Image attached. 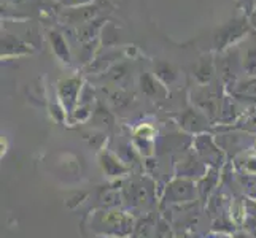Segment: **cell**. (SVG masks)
Listing matches in <instances>:
<instances>
[{"mask_svg": "<svg viewBox=\"0 0 256 238\" xmlns=\"http://www.w3.org/2000/svg\"><path fill=\"white\" fill-rule=\"evenodd\" d=\"M90 227L99 237L128 238L134 231V218L118 208L97 210L91 216Z\"/></svg>", "mask_w": 256, "mask_h": 238, "instance_id": "1", "label": "cell"}, {"mask_svg": "<svg viewBox=\"0 0 256 238\" xmlns=\"http://www.w3.org/2000/svg\"><path fill=\"white\" fill-rule=\"evenodd\" d=\"M199 196L198 183L190 178H178L172 180L164 191L162 204L164 205H180V204H188L192 202Z\"/></svg>", "mask_w": 256, "mask_h": 238, "instance_id": "2", "label": "cell"}, {"mask_svg": "<svg viewBox=\"0 0 256 238\" xmlns=\"http://www.w3.org/2000/svg\"><path fill=\"white\" fill-rule=\"evenodd\" d=\"M194 149H196V154L199 156V159L208 169H218V167H222L224 161V153L220 148V145H216L215 140L212 138V135L199 134L196 140H194Z\"/></svg>", "mask_w": 256, "mask_h": 238, "instance_id": "3", "label": "cell"}, {"mask_svg": "<svg viewBox=\"0 0 256 238\" xmlns=\"http://www.w3.org/2000/svg\"><path fill=\"white\" fill-rule=\"evenodd\" d=\"M82 79L80 78H67L58 84V99L62 105L66 113H74L78 107V99L82 97Z\"/></svg>", "mask_w": 256, "mask_h": 238, "instance_id": "4", "label": "cell"}, {"mask_svg": "<svg viewBox=\"0 0 256 238\" xmlns=\"http://www.w3.org/2000/svg\"><path fill=\"white\" fill-rule=\"evenodd\" d=\"M207 172H208V167L200 161L196 153L184 156L178 162V167H176L178 176H182V178H190V180H198V181Z\"/></svg>", "mask_w": 256, "mask_h": 238, "instance_id": "5", "label": "cell"}, {"mask_svg": "<svg viewBox=\"0 0 256 238\" xmlns=\"http://www.w3.org/2000/svg\"><path fill=\"white\" fill-rule=\"evenodd\" d=\"M99 164L102 167L104 173L108 176V178H121L130 172L129 165L120 159L116 154H113L110 151H104L99 156Z\"/></svg>", "mask_w": 256, "mask_h": 238, "instance_id": "6", "label": "cell"}, {"mask_svg": "<svg viewBox=\"0 0 256 238\" xmlns=\"http://www.w3.org/2000/svg\"><path fill=\"white\" fill-rule=\"evenodd\" d=\"M180 126L191 134H202L208 127V116L200 110L191 108L180 116Z\"/></svg>", "mask_w": 256, "mask_h": 238, "instance_id": "7", "label": "cell"}, {"mask_svg": "<svg viewBox=\"0 0 256 238\" xmlns=\"http://www.w3.org/2000/svg\"><path fill=\"white\" fill-rule=\"evenodd\" d=\"M196 103H198V108L202 113H206L207 116L214 118L218 114V99L212 91L202 89L200 92H198L196 94Z\"/></svg>", "mask_w": 256, "mask_h": 238, "instance_id": "8", "label": "cell"}, {"mask_svg": "<svg viewBox=\"0 0 256 238\" xmlns=\"http://www.w3.org/2000/svg\"><path fill=\"white\" fill-rule=\"evenodd\" d=\"M28 51H29L28 45L22 43L20 38L13 37L10 33H6L5 37H2V57L24 54V52H28Z\"/></svg>", "mask_w": 256, "mask_h": 238, "instance_id": "9", "label": "cell"}, {"mask_svg": "<svg viewBox=\"0 0 256 238\" xmlns=\"http://www.w3.org/2000/svg\"><path fill=\"white\" fill-rule=\"evenodd\" d=\"M218 183V169H208V172L202 176L198 181V189H199V197L206 199L210 196V192Z\"/></svg>", "mask_w": 256, "mask_h": 238, "instance_id": "10", "label": "cell"}, {"mask_svg": "<svg viewBox=\"0 0 256 238\" xmlns=\"http://www.w3.org/2000/svg\"><path fill=\"white\" fill-rule=\"evenodd\" d=\"M50 41H51V46L54 54L62 60L64 64L70 62V52H68V46L64 40V37L58 32H50Z\"/></svg>", "mask_w": 256, "mask_h": 238, "instance_id": "11", "label": "cell"}, {"mask_svg": "<svg viewBox=\"0 0 256 238\" xmlns=\"http://www.w3.org/2000/svg\"><path fill=\"white\" fill-rule=\"evenodd\" d=\"M96 13V6H76L72 10L67 11V16L70 22H82L86 24L92 19V16Z\"/></svg>", "mask_w": 256, "mask_h": 238, "instance_id": "12", "label": "cell"}, {"mask_svg": "<svg viewBox=\"0 0 256 238\" xmlns=\"http://www.w3.org/2000/svg\"><path fill=\"white\" fill-rule=\"evenodd\" d=\"M226 30V35L223 33H218L216 35V45L218 46H224V45H229L231 41H234L237 37H240V33L246 29H244V24L242 22H234L232 25H229V27L224 29Z\"/></svg>", "mask_w": 256, "mask_h": 238, "instance_id": "13", "label": "cell"}, {"mask_svg": "<svg viewBox=\"0 0 256 238\" xmlns=\"http://www.w3.org/2000/svg\"><path fill=\"white\" fill-rule=\"evenodd\" d=\"M140 84H142L144 94H146L148 97H158V95H160V91L162 89L161 83L150 73H146V75H144L142 78H140Z\"/></svg>", "mask_w": 256, "mask_h": 238, "instance_id": "14", "label": "cell"}, {"mask_svg": "<svg viewBox=\"0 0 256 238\" xmlns=\"http://www.w3.org/2000/svg\"><path fill=\"white\" fill-rule=\"evenodd\" d=\"M156 76H158V79H160L161 83L172 84L175 81V78H176V72H175V68L170 64L160 62L156 65Z\"/></svg>", "mask_w": 256, "mask_h": 238, "instance_id": "15", "label": "cell"}, {"mask_svg": "<svg viewBox=\"0 0 256 238\" xmlns=\"http://www.w3.org/2000/svg\"><path fill=\"white\" fill-rule=\"evenodd\" d=\"M134 137L137 140H152L153 142V137H154V129L150 126V124H140L136 132H134Z\"/></svg>", "mask_w": 256, "mask_h": 238, "instance_id": "16", "label": "cell"}, {"mask_svg": "<svg viewBox=\"0 0 256 238\" xmlns=\"http://www.w3.org/2000/svg\"><path fill=\"white\" fill-rule=\"evenodd\" d=\"M242 183L246 191V196L256 200V175H245V178H242Z\"/></svg>", "mask_w": 256, "mask_h": 238, "instance_id": "17", "label": "cell"}, {"mask_svg": "<svg viewBox=\"0 0 256 238\" xmlns=\"http://www.w3.org/2000/svg\"><path fill=\"white\" fill-rule=\"evenodd\" d=\"M242 170H244V175H256V153L244 157Z\"/></svg>", "mask_w": 256, "mask_h": 238, "instance_id": "18", "label": "cell"}, {"mask_svg": "<svg viewBox=\"0 0 256 238\" xmlns=\"http://www.w3.org/2000/svg\"><path fill=\"white\" fill-rule=\"evenodd\" d=\"M91 107H90V105H83V103H80V105H78V107L74 110V118L76 119V121H86L88 118H90L91 116Z\"/></svg>", "mask_w": 256, "mask_h": 238, "instance_id": "19", "label": "cell"}, {"mask_svg": "<svg viewBox=\"0 0 256 238\" xmlns=\"http://www.w3.org/2000/svg\"><path fill=\"white\" fill-rule=\"evenodd\" d=\"M198 79L200 83H208L210 81V78H212V67L207 65L206 62H202L199 70H198V73H196Z\"/></svg>", "mask_w": 256, "mask_h": 238, "instance_id": "20", "label": "cell"}, {"mask_svg": "<svg viewBox=\"0 0 256 238\" xmlns=\"http://www.w3.org/2000/svg\"><path fill=\"white\" fill-rule=\"evenodd\" d=\"M244 67L250 75H256V51H248Z\"/></svg>", "mask_w": 256, "mask_h": 238, "instance_id": "21", "label": "cell"}, {"mask_svg": "<svg viewBox=\"0 0 256 238\" xmlns=\"http://www.w3.org/2000/svg\"><path fill=\"white\" fill-rule=\"evenodd\" d=\"M239 92L245 95H256V79H250V81L244 83L239 87Z\"/></svg>", "mask_w": 256, "mask_h": 238, "instance_id": "22", "label": "cell"}, {"mask_svg": "<svg viewBox=\"0 0 256 238\" xmlns=\"http://www.w3.org/2000/svg\"><path fill=\"white\" fill-rule=\"evenodd\" d=\"M88 2H91V0H62V3L67 5V6H84Z\"/></svg>", "mask_w": 256, "mask_h": 238, "instance_id": "23", "label": "cell"}, {"mask_svg": "<svg viewBox=\"0 0 256 238\" xmlns=\"http://www.w3.org/2000/svg\"><path fill=\"white\" fill-rule=\"evenodd\" d=\"M12 2H16L18 3V2H22V0H12Z\"/></svg>", "mask_w": 256, "mask_h": 238, "instance_id": "24", "label": "cell"}]
</instances>
